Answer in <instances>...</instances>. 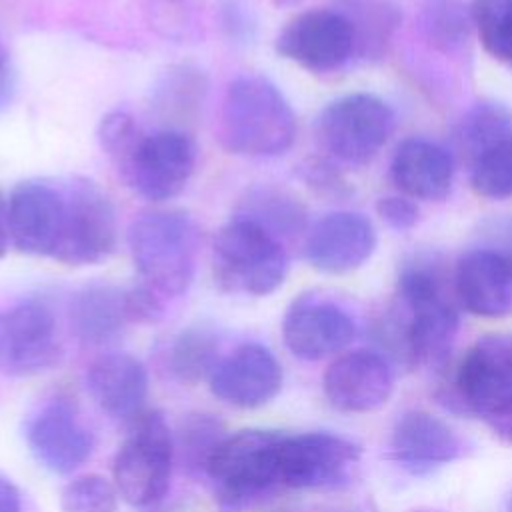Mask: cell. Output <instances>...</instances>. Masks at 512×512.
Segmentation results:
<instances>
[{
  "label": "cell",
  "mask_w": 512,
  "mask_h": 512,
  "mask_svg": "<svg viewBox=\"0 0 512 512\" xmlns=\"http://www.w3.org/2000/svg\"><path fill=\"white\" fill-rule=\"evenodd\" d=\"M398 310L390 340L408 366H438L446 360L456 332L458 310L444 276L432 262L416 260L402 268L396 288Z\"/></svg>",
  "instance_id": "obj_1"
},
{
  "label": "cell",
  "mask_w": 512,
  "mask_h": 512,
  "mask_svg": "<svg viewBox=\"0 0 512 512\" xmlns=\"http://www.w3.org/2000/svg\"><path fill=\"white\" fill-rule=\"evenodd\" d=\"M218 138L236 156H280L296 140V114L272 80L240 74L224 92Z\"/></svg>",
  "instance_id": "obj_2"
},
{
  "label": "cell",
  "mask_w": 512,
  "mask_h": 512,
  "mask_svg": "<svg viewBox=\"0 0 512 512\" xmlns=\"http://www.w3.org/2000/svg\"><path fill=\"white\" fill-rule=\"evenodd\" d=\"M132 262L144 286L160 298L186 294L198 258V228L182 210H150L128 230Z\"/></svg>",
  "instance_id": "obj_3"
},
{
  "label": "cell",
  "mask_w": 512,
  "mask_h": 512,
  "mask_svg": "<svg viewBox=\"0 0 512 512\" xmlns=\"http://www.w3.org/2000/svg\"><path fill=\"white\" fill-rule=\"evenodd\" d=\"M212 272L226 292L268 296L288 274V254L282 240L266 226L236 214L214 236Z\"/></svg>",
  "instance_id": "obj_4"
},
{
  "label": "cell",
  "mask_w": 512,
  "mask_h": 512,
  "mask_svg": "<svg viewBox=\"0 0 512 512\" xmlns=\"http://www.w3.org/2000/svg\"><path fill=\"white\" fill-rule=\"evenodd\" d=\"M116 246V210L108 194L88 178H58L50 258L66 266L106 260Z\"/></svg>",
  "instance_id": "obj_5"
},
{
  "label": "cell",
  "mask_w": 512,
  "mask_h": 512,
  "mask_svg": "<svg viewBox=\"0 0 512 512\" xmlns=\"http://www.w3.org/2000/svg\"><path fill=\"white\" fill-rule=\"evenodd\" d=\"M284 434L248 428L224 436L210 452L204 472L214 484L218 504L226 512L252 506L280 486L278 454Z\"/></svg>",
  "instance_id": "obj_6"
},
{
  "label": "cell",
  "mask_w": 512,
  "mask_h": 512,
  "mask_svg": "<svg viewBox=\"0 0 512 512\" xmlns=\"http://www.w3.org/2000/svg\"><path fill=\"white\" fill-rule=\"evenodd\" d=\"M452 398L512 442V342L500 336L474 342L456 366Z\"/></svg>",
  "instance_id": "obj_7"
},
{
  "label": "cell",
  "mask_w": 512,
  "mask_h": 512,
  "mask_svg": "<svg viewBox=\"0 0 512 512\" xmlns=\"http://www.w3.org/2000/svg\"><path fill=\"white\" fill-rule=\"evenodd\" d=\"M174 462V440L164 416L142 410L130 420L112 462V482L130 506L144 508L164 498Z\"/></svg>",
  "instance_id": "obj_8"
},
{
  "label": "cell",
  "mask_w": 512,
  "mask_h": 512,
  "mask_svg": "<svg viewBox=\"0 0 512 512\" xmlns=\"http://www.w3.org/2000/svg\"><path fill=\"white\" fill-rule=\"evenodd\" d=\"M396 128V114L386 100L368 92L334 98L316 122L322 148L342 164L372 160Z\"/></svg>",
  "instance_id": "obj_9"
},
{
  "label": "cell",
  "mask_w": 512,
  "mask_h": 512,
  "mask_svg": "<svg viewBox=\"0 0 512 512\" xmlns=\"http://www.w3.org/2000/svg\"><path fill=\"white\" fill-rule=\"evenodd\" d=\"M196 168V144L184 128L164 126L144 132L118 172L134 192L150 202L176 198Z\"/></svg>",
  "instance_id": "obj_10"
},
{
  "label": "cell",
  "mask_w": 512,
  "mask_h": 512,
  "mask_svg": "<svg viewBox=\"0 0 512 512\" xmlns=\"http://www.w3.org/2000/svg\"><path fill=\"white\" fill-rule=\"evenodd\" d=\"M276 52L308 72L330 74L356 56L354 30L340 8L304 10L278 32Z\"/></svg>",
  "instance_id": "obj_11"
},
{
  "label": "cell",
  "mask_w": 512,
  "mask_h": 512,
  "mask_svg": "<svg viewBox=\"0 0 512 512\" xmlns=\"http://www.w3.org/2000/svg\"><path fill=\"white\" fill-rule=\"evenodd\" d=\"M360 446L332 432L284 434L278 454L280 486L294 490L336 488L350 480Z\"/></svg>",
  "instance_id": "obj_12"
},
{
  "label": "cell",
  "mask_w": 512,
  "mask_h": 512,
  "mask_svg": "<svg viewBox=\"0 0 512 512\" xmlns=\"http://www.w3.org/2000/svg\"><path fill=\"white\" fill-rule=\"evenodd\" d=\"M58 324L42 300H24L0 310V374L26 378L56 364Z\"/></svg>",
  "instance_id": "obj_13"
},
{
  "label": "cell",
  "mask_w": 512,
  "mask_h": 512,
  "mask_svg": "<svg viewBox=\"0 0 512 512\" xmlns=\"http://www.w3.org/2000/svg\"><path fill=\"white\" fill-rule=\"evenodd\" d=\"M354 316L334 300L302 294L282 318L286 348L300 360L316 362L346 350L356 338Z\"/></svg>",
  "instance_id": "obj_14"
},
{
  "label": "cell",
  "mask_w": 512,
  "mask_h": 512,
  "mask_svg": "<svg viewBox=\"0 0 512 512\" xmlns=\"http://www.w3.org/2000/svg\"><path fill=\"white\" fill-rule=\"evenodd\" d=\"M328 404L346 414H366L382 408L394 392V370L376 350L358 348L338 354L322 376Z\"/></svg>",
  "instance_id": "obj_15"
},
{
  "label": "cell",
  "mask_w": 512,
  "mask_h": 512,
  "mask_svg": "<svg viewBox=\"0 0 512 512\" xmlns=\"http://www.w3.org/2000/svg\"><path fill=\"white\" fill-rule=\"evenodd\" d=\"M462 438L426 410L398 416L388 440V458L410 476H428L464 456Z\"/></svg>",
  "instance_id": "obj_16"
},
{
  "label": "cell",
  "mask_w": 512,
  "mask_h": 512,
  "mask_svg": "<svg viewBox=\"0 0 512 512\" xmlns=\"http://www.w3.org/2000/svg\"><path fill=\"white\" fill-rule=\"evenodd\" d=\"M376 228L360 212L334 210L306 232L304 256L324 274H348L370 260L376 250Z\"/></svg>",
  "instance_id": "obj_17"
},
{
  "label": "cell",
  "mask_w": 512,
  "mask_h": 512,
  "mask_svg": "<svg viewBox=\"0 0 512 512\" xmlns=\"http://www.w3.org/2000/svg\"><path fill=\"white\" fill-rule=\"evenodd\" d=\"M26 444L46 470L70 474L94 450V436L64 398L46 402L26 424Z\"/></svg>",
  "instance_id": "obj_18"
},
{
  "label": "cell",
  "mask_w": 512,
  "mask_h": 512,
  "mask_svg": "<svg viewBox=\"0 0 512 512\" xmlns=\"http://www.w3.org/2000/svg\"><path fill=\"white\" fill-rule=\"evenodd\" d=\"M282 366L262 344L248 342L224 356L208 384L212 394L234 408H260L282 388Z\"/></svg>",
  "instance_id": "obj_19"
},
{
  "label": "cell",
  "mask_w": 512,
  "mask_h": 512,
  "mask_svg": "<svg viewBox=\"0 0 512 512\" xmlns=\"http://www.w3.org/2000/svg\"><path fill=\"white\" fill-rule=\"evenodd\" d=\"M452 288L460 306L474 316L512 314V254L496 248L468 250L456 262Z\"/></svg>",
  "instance_id": "obj_20"
},
{
  "label": "cell",
  "mask_w": 512,
  "mask_h": 512,
  "mask_svg": "<svg viewBox=\"0 0 512 512\" xmlns=\"http://www.w3.org/2000/svg\"><path fill=\"white\" fill-rule=\"evenodd\" d=\"M454 156L428 138H406L390 160V180L412 200H444L454 182Z\"/></svg>",
  "instance_id": "obj_21"
},
{
  "label": "cell",
  "mask_w": 512,
  "mask_h": 512,
  "mask_svg": "<svg viewBox=\"0 0 512 512\" xmlns=\"http://www.w3.org/2000/svg\"><path fill=\"white\" fill-rule=\"evenodd\" d=\"M86 386L102 412L112 418L132 420L144 410L148 374L136 356L108 352L90 362Z\"/></svg>",
  "instance_id": "obj_22"
},
{
  "label": "cell",
  "mask_w": 512,
  "mask_h": 512,
  "mask_svg": "<svg viewBox=\"0 0 512 512\" xmlns=\"http://www.w3.org/2000/svg\"><path fill=\"white\" fill-rule=\"evenodd\" d=\"M132 324L126 288L92 284L74 294L70 302V326L74 336L90 346L116 340Z\"/></svg>",
  "instance_id": "obj_23"
},
{
  "label": "cell",
  "mask_w": 512,
  "mask_h": 512,
  "mask_svg": "<svg viewBox=\"0 0 512 512\" xmlns=\"http://www.w3.org/2000/svg\"><path fill=\"white\" fill-rule=\"evenodd\" d=\"M218 338L204 326H190L182 330L168 348V370L180 382L194 386L210 380L218 362Z\"/></svg>",
  "instance_id": "obj_24"
},
{
  "label": "cell",
  "mask_w": 512,
  "mask_h": 512,
  "mask_svg": "<svg viewBox=\"0 0 512 512\" xmlns=\"http://www.w3.org/2000/svg\"><path fill=\"white\" fill-rule=\"evenodd\" d=\"M206 94V76L202 70L180 64L164 72L154 88V106L164 118L188 120L196 114Z\"/></svg>",
  "instance_id": "obj_25"
},
{
  "label": "cell",
  "mask_w": 512,
  "mask_h": 512,
  "mask_svg": "<svg viewBox=\"0 0 512 512\" xmlns=\"http://www.w3.org/2000/svg\"><path fill=\"white\" fill-rule=\"evenodd\" d=\"M512 134V114L496 102L474 104L456 128L458 148L474 162L486 148Z\"/></svg>",
  "instance_id": "obj_26"
},
{
  "label": "cell",
  "mask_w": 512,
  "mask_h": 512,
  "mask_svg": "<svg viewBox=\"0 0 512 512\" xmlns=\"http://www.w3.org/2000/svg\"><path fill=\"white\" fill-rule=\"evenodd\" d=\"M242 216L266 226L280 240L304 228V208L290 194L276 188H256L242 202Z\"/></svg>",
  "instance_id": "obj_27"
},
{
  "label": "cell",
  "mask_w": 512,
  "mask_h": 512,
  "mask_svg": "<svg viewBox=\"0 0 512 512\" xmlns=\"http://www.w3.org/2000/svg\"><path fill=\"white\" fill-rule=\"evenodd\" d=\"M352 24L356 56H370L382 50L396 26V14L380 0H342L338 6Z\"/></svg>",
  "instance_id": "obj_28"
},
{
  "label": "cell",
  "mask_w": 512,
  "mask_h": 512,
  "mask_svg": "<svg viewBox=\"0 0 512 512\" xmlns=\"http://www.w3.org/2000/svg\"><path fill=\"white\" fill-rule=\"evenodd\" d=\"M470 186L476 196L488 200L512 198V134L486 148L472 162Z\"/></svg>",
  "instance_id": "obj_29"
},
{
  "label": "cell",
  "mask_w": 512,
  "mask_h": 512,
  "mask_svg": "<svg viewBox=\"0 0 512 512\" xmlns=\"http://www.w3.org/2000/svg\"><path fill=\"white\" fill-rule=\"evenodd\" d=\"M470 14L484 50L512 64V0H474Z\"/></svg>",
  "instance_id": "obj_30"
},
{
  "label": "cell",
  "mask_w": 512,
  "mask_h": 512,
  "mask_svg": "<svg viewBox=\"0 0 512 512\" xmlns=\"http://www.w3.org/2000/svg\"><path fill=\"white\" fill-rule=\"evenodd\" d=\"M62 512H116L118 490L100 474L72 478L60 492Z\"/></svg>",
  "instance_id": "obj_31"
},
{
  "label": "cell",
  "mask_w": 512,
  "mask_h": 512,
  "mask_svg": "<svg viewBox=\"0 0 512 512\" xmlns=\"http://www.w3.org/2000/svg\"><path fill=\"white\" fill-rule=\"evenodd\" d=\"M142 134H144L142 128L138 126L134 116L126 110H112L100 120V126H98L100 148L106 152V156L112 160L118 172L128 162Z\"/></svg>",
  "instance_id": "obj_32"
},
{
  "label": "cell",
  "mask_w": 512,
  "mask_h": 512,
  "mask_svg": "<svg viewBox=\"0 0 512 512\" xmlns=\"http://www.w3.org/2000/svg\"><path fill=\"white\" fill-rule=\"evenodd\" d=\"M222 426L218 420H214L208 414H196L192 416L184 428H182V452L190 466H200L204 470V464L210 456V452L216 448V444L224 438Z\"/></svg>",
  "instance_id": "obj_33"
},
{
  "label": "cell",
  "mask_w": 512,
  "mask_h": 512,
  "mask_svg": "<svg viewBox=\"0 0 512 512\" xmlns=\"http://www.w3.org/2000/svg\"><path fill=\"white\" fill-rule=\"evenodd\" d=\"M376 212L390 228L398 232L410 230L418 222V206L414 204L412 198L404 194L380 198L376 204Z\"/></svg>",
  "instance_id": "obj_34"
},
{
  "label": "cell",
  "mask_w": 512,
  "mask_h": 512,
  "mask_svg": "<svg viewBox=\"0 0 512 512\" xmlns=\"http://www.w3.org/2000/svg\"><path fill=\"white\" fill-rule=\"evenodd\" d=\"M0 512H22V496L4 476H0Z\"/></svg>",
  "instance_id": "obj_35"
},
{
  "label": "cell",
  "mask_w": 512,
  "mask_h": 512,
  "mask_svg": "<svg viewBox=\"0 0 512 512\" xmlns=\"http://www.w3.org/2000/svg\"><path fill=\"white\" fill-rule=\"evenodd\" d=\"M10 88H12V70H10L8 52H6L4 44H2V38H0V106L6 102Z\"/></svg>",
  "instance_id": "obj_36"
},
{
  "label": "cell",
  "mask_w": 512,
  "mask_h": 512,
  "mask_svg": "<svg viewBox=\"0 0 512 512\" xmlns=\"http://www.w3.org/2000/svg\"><path fill=\"white\" fill-rule=\"evenodd\" d=\"M10 240V228H8V198L0 192V258L6 254Z\"/></svg>",
  "instance_id": "obj_37"
},
{
  "label": "cell",
  "mask_w": 512,
  "mask_h": 512,
  "mask_svg": "<svg viewBox=\"0 0 512 512\" xmlns=\"http://www.w3.org/2000/svg\"><path fill=\"white\" fill-rule=\"evenodd\" d=\"M280 2H292V0H280Z\"/></svg>",
  "instance_id": "obj_38"
}]
</instances>
